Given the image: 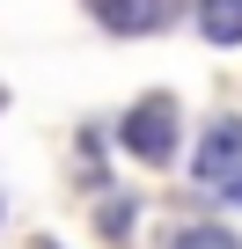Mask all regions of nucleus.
Masks as SVG:
<instances>
[{"instance_id": "obj_1", "label": "nucleus", "mask_w": 242, "mask_h": 249, "mask_svg": "<svg viewBox=\"0 0 242 249\" xmlns=\"http://www.w3.org/2000/svg\"><path fill=\"white\" fill-rule=\"evenodd\" d=\"M176 103L169 95H140L132 110H125V124H117V140H125V154L132 161H169L176 154Z\"/></svg>"}, {"instance_id": "obj_2", "label": "nucleus", "mask_w": 242, "mask_h": 249, "mask_svg": "<svg viewBox=\"0 0 242 249\" xmlns=\"http://www.w3.org/2000/svg\"><path fill=\"white\" fill-rule=\"evenodd\" d=\"M235 169H242V117H213L205 140H198V154H191V176L198 183H220Z\"/></svg>"}, {"instance_id": "obj_3", "label": "nucleus", "mask_w": 242, "mask_h": 249, "mask_svg": "<svg viewBox=\"0 0 242 249\" xmlns=\"http://www.w3.org/2000/svg\"><path fill=\"white\" fill-rule=\"evenodd\" d=\"M88 8H95L117 37H140V30H154V22L169 15V0H88Z\"/></svg>"}, {"instance_id": "obj_4", "label": "nucleus", "mask_w": 242, "mask_h": 249, "mask_svg": "<svg viewBox=\"0 0 242 249\" xmlns=\"http://www.w3.org/2000/svg\"><path fill=\"white\" fill-rule=\"evenodd\" d=\"M198 37L205 44H242V0H198Z\"/></svg>"}, {"instance_id": "obj_5", "label": "nucleus", "mask_w": 242, "mask_h": 249, "mask_svg": "<svg viewBox=\"0 0 242 249\" xmlns=\"http://www.w3.org/2000/svg\"><path fill=\"white\" fill-rule=\"evenodd\" d=\"M176 249H242V242H235L227 227H184V234H176Z\"/></svg>"}, {"instance_id": "obj_6", "label": "nucleus", "mask_w": 242, "mask_h": 249, "mask_svg": "<svg viewBox=\"0 0 242 249\" xmlns=\"http://www.w3.org/2000/svg\"><path fill=\"white\" fill-rule=\"evenodd\" d=\"M213 191H220V198H227V205H242V169H235V176H220V183H213Z\"/></svg>"}]
</instances>
